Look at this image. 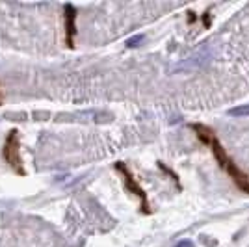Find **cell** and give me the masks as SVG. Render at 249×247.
<instances>
[{
  "instance_id": "52a82bcc",
  "label": "cell",
  "mask_w": 249,
  "mask_h": 247,
  "mask_svg": "<svg viewBox=\"0 0 249 247\" xmlns=\"http://www.w3.org/2000/svg\"><path fill=\"white\" fill-rule=\"evenodd\" d=\"M143 41V35L140 34V35H134V37H130L128 41H126V47H138V43Z\"/></svg>"
},
{
  "instance_id": "8992f818",
  "label": "cell",
  "mask_w": 249,
  "mask_h": 247,
  "mask_svg": "<svg viewBox=\"0 0 249 247\" xmlns=\"http://www.w3.org/2000/svg\"><path fill=\"white\" fill-rule=\"evenodd\" d=\"M158 167H160L162 171H166L167 175H171V178H173V180L177 182V186L180 188V182H178V176H177V173H173V171H171V169H169V167H167L166 164H162V162H158Z\"/></svg>"
},
{
  "instance_id": "9c48e42d",
  "label": "cell",
  "mask_w": 249,
  "mask_h": 247,
  "mask_svg": "<svg viewBox=\"0 0 249 247\" xmlns=\"http://www.w3.org/2000/svg\"><path fill=\"white\" fill-rule=\"evenodd\" d=\"M205 26H210V11H207V13H205Z\"/></svg>"
},
{
  "instance_id": "3957f363",
  "label": "cell",
  "mask_w": 249,
  "mask_h": 247,
  "mask_svg": "<svg viewBox=\"0 0 249 247\" xmlns=\"http://www.w3.org/2000/svg\"><path fill=\"white\" fill-rule=\"evenodd\" d=\"M115 171H119V173H121V176H123L124 188H126V190H128L132 195H136L138 199H140L142 212H143V214H151V205H149V199H147L145 190L138 184V180L134 178V175L130 173V169H128L123 162H117V164H115Z\"/></svg>"
},
{
  "instance_id": "6da1fadb",
  "label": "cell",
  "mask_w": 249,
  "mask_h": 247,
  "mask_svg": "<svg viewBox=\"0 0 249 247\" xmlns=\"http://www.w3.org/2000/svg\"><path fill=\"white\" fill-rule=\"evenodd\" d=\"M190 126H192V130L196 132V136H197L199 140L210 147L212 155L216 156V160H218L219 167L232 178V182L238 186V190H242L244 194L249 195V175L246 171H242L238 165L234 164V160L227 155V151L223 149V145H221V141L218 140L216 132H214L210 126H207V124H203V123H194V124H190Z\"/></svg>"
},
{
  "instance_id": "277c9868",
  "label": "cell",
  "mask_w": 249,
  "mask_h": 247,
  "mask_svg": "<svg viewBox=\"0 0 249 247\" xmlns=\"http://www.w3.org/2000/svg\"><path fill=\"white\" fill-rule=\"evenodd\" d=\"M63 21H65V43L69 49L74 47V37H76V8L67 4L63 8Z\"/></svg>"
},
{
  "instance_id": "30bf717a",
  "label": "cell",
  "mask_w": 249,
  "mask_h": 247,
  "mask_svg": "<svg viewBox=\"0 0 249 247\" xmlns=\"http://www.w3.org/2000/svg\"><path fill=\"white\" fill-rule=\"evenodd\" d=\"M0 104H2V95H0Z\"/></svg>"
},
{
  "instance_id": "5b68a950",
  "label": "cell",
  "mask_w": 249,
  "mask_h": 247,
  "mask_svg": "<svg viewBox=\"0 0 249 247\" xmlns=\"http://www.w3.org/2000/svg\"><path fill=\"white\" fill-rule=\"evenodd\" d=\"M227 113L231 117H246V115H249V104H242V106H236V108H231Z\"/></svg>"
},
{
  "instance_id": "7a4b0ae2",
  "label": "cell",
  "mask_w": 249,
  "mask_h": 247,
  "mask_svg": "<svg viewBox=\"0 0 249 247\" xmlns=\"http://www.w3.org/2000/svg\"><path fill=\"white\" fill-rule=\"evenodd\" d=\"M2 156H4L6 164L10 165L13 173L22 176L26 175V169H24V164H22V158H21V140H19V130L17 128H11L10 132H8V136H6Z\"/></svg>"
},
{
  "instance_id": "ba28073f",
  "label": "cell",
  "mask_w": 249,
  "mask_h": 247,
  "mask_svg": "<svg viewBox=\"0 0 249 247\" xmlns=\"http://www.w3.org/2000/svg\"><path fill=\"white\" fill-rule=\"evenodd\" d=\"M175 247H196V246H194V242H190V240H180Z\"/></svg>"
}]
</instances>
